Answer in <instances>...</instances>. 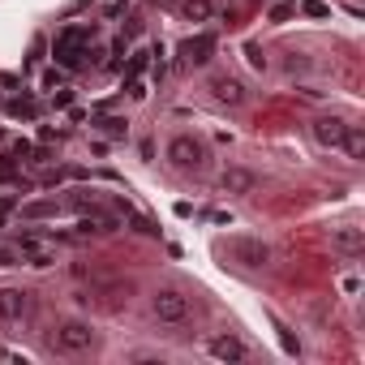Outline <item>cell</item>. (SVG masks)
I'll list each match as a JSON object with an SVG mask.
<instances>
[{"mask_svg":"<svg viewBox=\"0 0 365 365\" xmlns=\"http://www.w3.org/2000/svg\"><path fill=\"white\" fill-rule=\"evenodd\" d=\"M207 146L194 138V133H176L172 142H168V163L176 168V172H185V176H198V172H207Z\"/></svg>","mask_w":365,"mask_h":365,"instance_id":"1","label":"cell"},{"mask_svg":"<svg viewBox=\"0 0 365 365\" xmlns=\"http://www.w3.org/2000/svg\"><path fill=\"white\" fill-rule=\"evenodd\" d=\"M220 250H224L237 267H245V271H262V267H271V245L258 241V237H228Z\"/></svg>","mask_w":365,"mask_h":365,"instance_id":"2","label":"cell"},{"mask_svg":"<svg viewBox=\"0 0 365 365\" xmlns=\"http://www.w3.org/2000/svg\"><path fill=\"white\" fill-rule=\"evenodd\" d=\"M52 348H56V352H69V356L91 352V348H95V331H91V322H82V318H65V322H56V327H52Z\"/></svg>","mask_w":365,"mask_h":365,"instance_id":"3","label":"cell"},{"mask_svg":"<svg viewBox=\"0 0 365 365\" xmlns=\"http://www.w3.org/2000/svg\"><path fill=\"white\" fill-rule=\"evenodd\" d=\"M150 309H155V318L159 322H168V327H180V322H190V314H194V301L180 292V288H159L155 297H150Z\"/></svg>","mask_w":365,"mask_h":365,"instance_id":"4","label":"cell"},{"mask_svg":"<svg viewBox=\"0 0 365 365\" xmlns=\"http://www.w3.org/2000/svg\"><path fill=\"white\" fill-rule=\"evenodd\" d=\"M35 318V297L22 288H0V322L5 327H26Z\"/></svg>","mask_w":365,"mask_h":365,"instance_id":"5","label":"cell"},{"mask_svg":"<svg viewBox=\"0 0 365 365\" xmlns=\"http://www.w3.org/2000/svg\"><path fill=\"white\" fill-rule=\"evenodd\" d=\"M91 35H95L91 26H65V31L56 35V48H52V52H56V61H61V65H69V69H78V65H82V56H86Z\"/></svg>","mask_w":365,"mask_h":365,"instance_id":"6","label":"cell"},{"mask_svg":"<svg viewBox=\"0 0 365 365\" xmlns=\"http://www.w3.org/2000/svg\"><path fill=\"white\" fill-rule=\"evenodd\" d=\"M207 352H211L215 361H245V356H250L245 339H237L232 331H220V335H211V339H207Z\"/></svg>","mask_w":365,"mask_h":365,"instance_id":"7","label":"cell"},{"mask_svg":"<svg viewBox=\"0 0 365 365\" xmlns=\"http://www.w3.org/2000/svg\"><path fill=\"white\" fill-rule=\"evenodd\" d=\"M344 133H348V120H339V116H318V120H314V142H318V146L339 150V146H344Z\"/></svg>","mask_w":365,"mask_h":365,"instance_id":"8","label":"cell"},{"mask_svg":"<svg viewBox=\"0 0 365 365\" xmlns=\"http://www.w3.org/2000/svg\"><path fill=\"white\" fill-rule=\"evenodd\" d=\"M18 258H26L31 267H52L56 262V245L52 241H39V237H22L18 241Z\"/></svg>","mask_w":365,"mask_h":365,"instance_id":"9","label":"cell"},{"mask_svg":"<svg viewBox=\"0 0 365 365\" xmlns=\"http://www.w3.org/2000/svg\"><path fill=\"white\" fill-rule=\"evenodd\" d=\"M211 91H215V99L228 103V108H241V103H245V86H241L237 78H228V73L211 78Z\"/></svg>","mask_w":365,"mask_h":365,"instance_id":"10","label":"cell"},{"mask_svg":"<svg viewBox=\"0 0 365 365\" xmlns=\"http://www.w3.org/2000/svg\"><path fill=\"white\" fill-rule=\"evenodd\" d=\"M220 185H224L228 194H237V198H241V194H250V190H254V172H245V168H228V172L220 176Z\"/></svg>","mask_w":365,"mask_h":365,"instance_id":"11","label":"cell"},{"mask_svg":"<svg viewBox=\"0 0 365 365\" xmlns=\"http://www.w3.org/2000/svg\"><path fill=\"white\" fill-rule=\"evenodd\" d=\"M331 245L335 250H344V254H361V245H365V237H361V228H331Z\"/></svg>","mask_w":365,"mask_h":365,"instance_id":"12","label":"cell"},{"mask_svg":"<svg viewBox=\"0 0 365 365\" xmlns=\"http://www.w3.org/2000/svg\"><path fill=\"white\" fill-rule=\"evenodd\" d=\"M180 9H185V18H190V22H211V18H215V9H220V0H185Z\"/></svg>","mask_w":365,"mask_h":365,"instance_id":"13","label":"cell"},{"mask_svg":"<svg viewBox=\"0 0 365 365\" xmlns=\"http://www.w3.org/2000/svg\"><path fill=\"white\" fill-rule=\"evenodd\" d=\"M339 150H348L352 159H361V155H365V133H361L356 125H348V133H344V146H339Z\"/></svg>","mask_w":365,"mask_h":365,"instance_id":"14","label":"cell"},{"mask_svg":"<svg viewBox=\"0 0 365 365\" xmlns=\"http://www.w3.org/2000/svg\"><path fill=\"white\" fill-rule=\"evenodd\" d=\"M185 52H190V61H194V65H202V61H207V52H211V39H198V43L190 39V43H185Z\"/></svg>","mask_w":365,"mask_h":365,"instance_id":"15","label":"cell"},{"mask_svg":"<svg viewBox=\"0 0 365 365\" xmlns=\"http://www.w3.org/2000/svg\"><path fill=\"white\" fill-rule=\"evenodd\" d=\"M305 14H309V18H327V5H314V0H309V5H305Z\"/></svg>","mask_w":365,"mask_h":365,"instance_id":"16","label":"cell"},{"mask_svg":"<svg viewBox=\"0 0 365 365\" xmlns=\"http://www.w3.org/2000/svg\"><path fill=\"white\" fill-rule=\"evenodd\" d=\"M288 14H292V9H288V5H275V9H271V22H284V18H288Z\"/></svg>","mask_w":365,"mask_h":365,"instance_id":"17","label":"cell"},{"mask_svg":"<svg viewBox=\"0 0 365 365\" xmlns=\"http://www.w3.org/2000/svg\"><path fill=\"white\" fill-rule=\"evenodd\" d=\"M339 288H344V292H348V297H352V292H356V288H361V284H356V279H352V275H344V279H339Z\"/></svg>","mask_w":365,"mask_h":365,"instance_id":"18","label":"cell"},{"mask_svg":"<svg viewBox=\"0 0 365 365\" xmlns=\"http://www.w3.org/2000/svg\"><path fill=\"white\" fill-rule=\"evenodd\" d=\"M9 211H14V198H0V224L9 220Z\"/></svg>","mask_w":365,"mask_h":365,"instance_id":"19","label":"cell"},{"mask_svg":"<svg viewBox=\"0 0 365 365\" xmlns=\"http://www.w3.org/2000/svg\"><path fill=\"white\" fill-rule=\"evenodd\" d=\"M0 361H26L22 352H9V348H0Z\"/></svg>","mask_w":365,"mask_h":365,"instance_id":"20","label":"cell"}]
</instances>
